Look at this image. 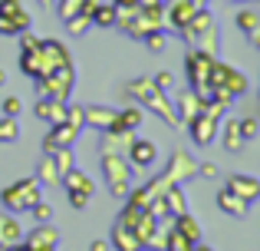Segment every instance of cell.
Masks as SVG:
<instances>
[{
	"instance_id": "18",
	"label": "cell",
	"mask_w": 260,
	"mask_h": 251,
	"mask_svg": "<svg viewBox=\"0 0 260 251\" xmlns=\"http://www.w3.org/2000/svg\"><path fill=\"white\" fill-rule=\"evenodd\" d=\"M66 109H70V103H59V99H46V96H40V103L33 106L37 119H40V123H50V126L66 123Z\"/></svg>"
},
{
	"instance_id": "39",
	"label": "cell",
	"mask_w": 260,
	"mask_h": 251,
	"mask_svg": "<svg viewBox=\"0 0 260 251\" xmlns=\"http://www.w3.org/2000/svg\"><path fill=\"white\" fill-rule=\"evenodd\" d=\"M142 40H145V46L152 53H161V50H165V33H161V30H148Z\"/></svg>"
},
{
	"instance_id": "26",
	"label": "cell",
	"mask_w": 260,
	"mask_h": 251,
	"mask_svg": "<svg viewBox=\"0 0 260 251\" xmlns=\"http://www.w3.org/2000/svg\"><path fill=\"white\" fill-rule=\"evenodd\" d=\"M221 142H224V149L228 152H244V135H241V126H237V119H221Z\"/></svg>"
},
{
	"instance_id": "7",
	"label": "cell",
	"mask_w": 260,
	"mask_h": 251,
	"mask_svg": "<svg viewBox=\"0 0 260 251\" xmlns=\"http://www.w3.org/2000/svg\"><path fill=\"white\" fill-rule=\"evenodd\" d=\"M102 175H106L109 192L115 199H125L128 188H132V162H125V155L102 152Z\"/></svg>"
},
{
	"instance_id": "16",
	"label": "cell",
	"mask_w": 260,
	"mask_h": 251,
	"mask_svg": "<svg viewBox=\"0 0 260 251\" xmlns=\"http://www.w3.org/2000/svg\"><path fill=\"white\" fill-rule=\"evenodd\" d=\"M76 135H79V129H76V126H70V123L50 126V132H46V139H43V152H46V155H53L56 149L73 146V142H76Z\"/></svg>"
},
{
	"instance_id": "35",
	"label": "cell",
	"mask_w": 260,
	"mask_h": 251,
	"mask_svg": "<svg viewBox=\"0 0 260 251\" xmlns=\"http://www.w3.org/2000/svg\"><path fill=\"white\" fill-rule=\"evenodd\" d=\"M56 13L63 20H70V17H76V13H83V7H86V0H56Z\"/></svg>"
},
{
	"instance_id": "44",
	"label": "cell",
	"mask_w": 260,
	"mask_h": 251,
	"mask_svg": "<svg viewBox=\"0 0 260 251\" xmlns=\"http://www.w3.org/2000/svg\"><path fill=\"white\" fill-rule=\"evenodd\" d=\"M112 245H109V241H102V238H95L92 245H89V251H109Z\"/></svg>"
},
{
	"instance_id": "32",
	"label": "cell",
	"mask_w": 260,
	"mask_h": 251,
	"mask_svg": "<svg viewBox=\"0 0 260 251\" xmlns=\"http://www.w3.org/2000/svg\"><path fill=\"white\" fill-rule=\"evenodd\" d=\"M89 17H92V26H115V4H102L99 0Z\"/></svg>"
},
{
	"instance_id": "37",
	"label": "cell",
	"mask_w": 260,
	"mask_h": 251,
	"mask_svg": "<svg viewBox=\"0 0 260 251\" xmlns=\"http://www.w3.org/2000/svg\"><path fill=\"white\" fill-rule=\"evenodd\" d=\"M237 126H241V135H244V142L257 139V132H260V123H257L254 116H244V119H237Z\"/></svg>"
},
{
	"instance_id": "8",
	"label": "cell",
	"mask_w": 260,
	"mask_h": 251,
	"mask_svg": "<svg viewBox=\"0 0 260 251\" xmlns=\"http://www.w3.org/2000/svg\"><path fill=\"white\" fill-rule=\"evenodd\" d=\"M73 86H76V70H73V63H70V66H56V70H50L46 76H40V79H37L40 96H46V99H59V103H70Z\"/></svg>"
},
{
	"instance_id": "43",
	"label": "cell",
	"mask_w": 260,
	"mask_h": 251,
	"mask_svg": "<svg viewBox=\"0 0 260 251\" xmlns=\"http://www.w3.org/2000/svg\"><path fill=\"white\" fill-rule=\"evenodd\" d=\"M142 10H152V7H165V0H139Z\"/></svg>"
},
{
	"instance_id": "15",
	"label": "cell",
	"mask_w": 260,
	"mask_h": 251,
	"mask_svg": "<svg viewBox=\"0 0 260 251\" xmlns=\"http://www.w3.org/2000/svg\"><path fill=\"white\" fill-rule=\"evenodd\" d=\"M23 245L30 251H56L59 245V232L46 221V225H37L30 235H23Z\"/></svg>"
},
{
	"instance_id": "50",
	"label": "cell",
	"mask_w": 260,
	"mask_h": 251,
	"mask_svg": "<svg viewBox=\"0 0 260 251\" xmlns=\"http://www.w3.org/2000/svg\"><path fill=\"white\" fill-rule=\"evenodd\" d=\"M237 4H244V0H237Z\"/></svg>"
},
{
	"instance_id": "31",
	"label": "cell",
	"mask_w": 260,
	"mask_h": 251,
	"mask_svg": "<svg viewBox=\"0 0 260 251\" xmlns=\"http://www.w3.org/2000/svg\"><path fill=\"white\" fill-rule=\"evenodd\" d=\"M161 251H194V241L184 238L178 228H168L165 232V245H161Z\"/></svg>"
},
{
	"instance_id": "23",
	"label": "cell",
	"mask_w": 260,
	"mask_h": 251,
	"mask_svg": "<svg viewBox=\"0 0 260 251\" xmlns=\"http://www.w3.org/2000/svg\"><path fill=\"white\" fill-rule=\"evenodd\" d=\"M201 109H204V99L198 96L194 90L178 93V109H175V113H178V119H181V126H188V123H191V119H194Z\"/></svg>"
},
{
	"instance_id": "20",
	"label": "cell",
	"mask_w": 260,
	"mask_h": 251,
	"mask_svg": "<svg viewBox=\"0 0 260 251\" xmlns=\"http://www.w3.org/2000/svg\"><path fill=\"white\" fill-rule=\"evenodd\" d=\"M115 113L119 109H109V106H83V123L89 129H99V132H109L115 123Z\"/></svg>"
},
{
	"instance_id": "40",
	"label": "cell",
	"mask_w": 260,
	"mask_h": 251,
	"mask_svg": "<svg viewBox=\"0 0 260 251\" xmlns=\"http://www.w3.org/2000/svg\"><path fill=\"white\" fill-rule=\"evenodd\" d=\"M20 113H23V103H20L17 96H7L4 99V116H13V119H17Z\"/></svg>"
},
{
	"instance_id": "45",
	"label": "cell",
	"mask_w": 260,
	"mask_h": 251,
	"mask_svg": "<svg viewBox=\"0 0 260 251\" xmlns=\"http://www.w3.org/2000/svg\"><path fill=\"white\" fill-rule=\"evenodd\" d=\"M115 7H139V0H112Z\"/></svg>"
},
{
	"instance_id": "13",
	"label": "cell",
	"mask_w": 260,
	"mask_h": 251,
	"mask_svg": "<svg viewBox=\"0 0 260 251\" xmlns=\"http://www.w3.org/2000/svg\"><path fill=\"white\" fill-rule=\"evenodd\" d=\"M194 10H198L194 0H165V26H172V30L181 33L184 26L191 23Z\"/></svg>"
},
{
	"instance_id": "21",
	"label": "cell",
	"mask_w": 260,
	"mask_h": 251,
	"mask_svg": "<svg viewBox=\"0 0 260 251\" xmlns=\"http://www.w3.org/2000/svg\"><path fill=\"white\" fill-rule=\"evenodd\" d=\"M142 123H145V109L135 103V106H125V109L115 113V123H112L109 132H135Z\"/></svg>"
},
{
	"instance_id": "47",
	"label": "cell",
	"mask_w": 260,
	"mask_h": 251,
	"mask_svg": "<svg viewBox=\"0 0 260 251\" xmlns=\"http://www.w3.org/2000/svg\"><path fill=\"white\" fill-rule=\"evenodd\" d=\"M37 4H40V7H53V4H56V0H37Z\"/></svg>"
},
{
	"instance_id": "36",
	"label": "cell",
	"mask_w": 260,
	"mask_h": 251,
	"mask_svg": "<svg viewBox=\"0 0 260 251\" xmlns=\"http://www.w3.org/2000/svg\"><path fill=\"white\" fill-rule=\"evenodd\" d=\"M89 26H92V17H89V13H76V17L66 20V30H70L73 37H83Z\"/></svg>"
},
{
	"instance_id": "11",
	"label": "cell",
	"mask_w": 260,
	"mask_h": 251,
	"mask_svg": "<svg viewBox=\"0 0 260 251\" xmlns=\"http://www.w3.org/2000/svg\"><path fill=\"white\" fill-rule=\"evenodd\" d=\"M217 129H221V119H217L214 113H208V109H201V113H198V116L188 123L191 142H194V146H201V149H208L211 142L217 139Z\"/></svg>"
},
{
	"instance_id": "41",
	"label": "cell",
	"mask_w": 260,
	"mask_h": 251,
	"mask_svg": "<svg viewBox=\"0 0 260 251\" xmlns=\"http://www.w3.org/2000/svg\"><path fill=\"white\" fill-rule=\"evenodd\" d=\"M155 86H158V90H172V86H175V76H172V73H158V76H155Z\"/></svg>"
},
{
	"instance_id": "12",
	"label": "cell",
	"mask_w": 260,
	"mask_h": 251,
	"mask_svg": "<svg viewBox=\"0 0 260 251\" xmlns=\"http://www.w3.org/2000/svg\"><path fill=\"white\" fill-rule=\"evenodd\" d=\"M198 175V159L188 152V149H175L172 159H168V169H165V179L172 185H181V182L194 179Z\"/></svg>"
},
{
	"instance_id": "27",
	"label": "cell",
	"mask_w": 260,
	"mask_h": 251,
	"mask_svg": "<svg viewBox=\"0 0 260 251\" xmlns=\"http://www.w3.org/2000/svg\"><path fill=\"white\" fill-rule=\"evenodd\" d=\"M172 228H178V232H181L184 238H191L194 245L201 241V235H204V232H201V225H198V218H194L191 212H181V215H175V218H172Z\"/></svg>"
},
{
	"instance_id": "29",
	"label": "cell",
	"mask_w": 260,
	"mask_h": 251,
	"mask_svg": "<svg viewBox=\"0 0 260 251\" xmlns=\"http://www.w3.org/2000/svg\"><path fill=\"white\" fill-rule=\"evenodd\" d=\"M37 179H40V185H59V172H56V162H53V155H46L43 152V159H40V165H37Z\"/></svg>"
},
{
	"instance_id": "2",
	"label": "cell",
	"mask_w": 260,
	"mask_h": 251,
	"mask_svg": "<svg viewBox=\"0 0 260 251\" xmlns=\"http://www.w3.org/2000/svg\"><path fill=\"white\" fill-rule=\"evenodd\" d=\"M70 63H73V57L59 40H40L30 50H20V70L33 79L46 76V73L56 70V66H70Z\"/></svg>"
},
{
	"instance_id": "17",
	"label": "cell",
	"mask_w": 260,
	"mask_h": 251,
	"mask_svg": "<svg viewBox=\"0 0 260 251\" xmlns=\"http://www.w3.org/2000/svg\"><path fill=\"white\" fill-rule=\"evenodd\" d=\"M224 188H231L234 195H241L244 202H257V199H260V182H257V175L231 172V175H228V185H224Z\"/></svg>"
},
{
	"instance_id": "33",
	"label": "cell",
	"mask_w": 260,
	"mask_h": 251,
	"mask_svg": "<svg viewBox=\"0 0 260 251\" xmlns=\"http://www.w3.org/2000/svg\"><path fill=\"white\" fill-rule=\"evenodd\" d=\"M53 162H56V172H59V179H63V175L70 172L73 165H76V155H73V146H66V149H56V152H53Z\"/></svg>"
},
{
	"instance_id": "24",
	"label": "cell",
	"mask_w": 260,
	"mask_h": 251,
	"mask_svg": "<svg viewBox=\"0 0 260 251\" xmlns=\"http://www.w3.org/2000/svg\"><path fill=\"white\" fill-rule=\"evenodd\" d=\"M23 241V228H20V218L13 212H0V245L10 248Z\"/></svg>"
},
{
	"instance_id": "48",
	"label": "cell",
	"mask_w": 260,
	"mask_h": 251,
	"mask_svg": "<svg viewBox=\"0 0 260 251\" xmlns=\"http://www.w3.org/2000/svg\"><path fill=\"white\" fill-rule=\"evenodd\" d=\"M4 83H7V73H4V70H0V86H4Z\"/></svg>"
},
{
	"instance_id": "22",
	"label": "cell",
	"mask_w": 260,
	"mask_h": 251,
	"mask_svg": "<svg viewBox=\"0 0 260 251\" xmlns=\"http://www.w3.org/2000/svg\"><path fill=\"white\" fill-rule=\"evenodd\" d=\"M217 208H221L224 215H231V218H247L250 202H244L241 195H234L231 188H221V192H217Z\"/></svg>"
},
{
	"instance_id": "4",
	"label": "cell",
	"mask_w": 260,
	"mask_h": 251,
	"mask_svg": "<svg viewBox=\"0 0 260 251\" xmlns=\"http://www.w3.org/2000/svg\"><path fill=\"white\" fill-rule=\"evenodd\" d=\"M211 96H217V99H224V103H234L237 96H244L247 93V76H244L241 70H234V66H228V63H221V60L214 57V63H211Z\"/></svg>"
},
{
	"instance_id": "9",
	"label": "cell",
	"mask_w": 260,
	"mask_h": 251,
	"mask_svg": "<svg viewBox=\"0 0 260 251\" xmlns=\"http://www.w3.org/2000/svg\"><path fill=\"white\" fill-rule=\"evenodd\" d=\"M59 185L66 188V195H70V205H73V208H86L89 199H92V192H95V182L89 179L86 172H79L76 165H73L70 172L59 179Z\"/></svg>"
},
{
	"instance_id": "49",
	"label": "cell",
	"mask_w": 260,
	"mask_h": 251,
	"mask_svg": "<svg viewBox=\"0 0 260 251\" xmlns=\"http://www.w3.org/2000/svg\"><path fill=\"white\" fill-rule=\"evenodd\" d=\"M0 251H7V248H4V245H0Z\"/></svg>"
},
{
	"instance_id": "42",
	"label": "cell",
	"mask_w": 260,
	"mask_h": 251,
	"mask_svg": "<svg viewBox=\"0 0 260 251\" xmlns=\"http://www.w3.org/2000/svg\"><path fill=\"white\" fill-rule=\"evenodd\" d=\"M198 175H204V179H214V175H217V165H214V162H198Z\"/></svg>"
},
{
	"instance_id": "46",
	"label": "cell",
	"mask_w": 260,
	"mask_h": 251,
	"mask_svg": "<svg viewBox=\"0 0 260 251\" xmlns=\"http://www.w3.org/2000/svg\"><path fill=\"white\" fill-rule=\"evenodd\" d=\"M194 251H214V248H208V245H201V241H198V245H194Z\"/></svg>"
},
{
	"instance_id": "14",
	"label": "cell",
	"mask_w": 260,
	"mask_h": 251,
	"mask_svg": "<svg viewBox=\"0 0 260 251\" xmlns=\"http://www.w3.org/2000/svg\"><path fill=\"white\" fill-rule=\"evenodd\" d=\"M128 162H132V169H152L155 159H158V146H155L152 139H132V146L125 149Z\"/></svg>"
},
{
	"instance_id": "6",
	"label": "cell",
	"mask_w": 260,
	"mask_h": 251,
	"mask_svg": "<svg viewBox=\"0 0 260 251\" xmlns=\"http://www.w3.org/2000/svg\"><path fill=\"white\" fill-rule=\"evenodd\" d=\"M211 63L214 57L204 50H188L184 53V76H188V86L198 93L201 99H211Z\"/></svg>"
},
{
	"instance_id": "3",
	"label": "cell",
	"mask_w": 260,
	"mask_h": 251,
	"mask_svg": "<svg viewBox=\"0 0 260 251\" xmlns=\"http://www.w3.org/2000/svg\"><path fill=\"white\" fill-rule=\"evenodd\" d=\"M181 37L188 40V43H194V50H204V53H211V57H217V43H221V26H217L214 13H211L208 7H198L194 17H191V23L181 30Z\"/></svg>"
},
{
	"instance_id": "38",
	"label": "cell",
	"mask_w": 260,
	"mask_h": 251,
	"mask_svg": "<svg viewBox=\"0 0 260 251\" xmlns=\"http://www.w3.org/2000/svg\"><path fill=\"white\" fill-rule=\"evenodd\" d=\"M30 212H33V218H37V225H46V221H53V205H50V202H43V199H40L37 205L30 208Z\"/></svg>"
},
{
	"instance_id": "5",
	"label": "cell",
	"mask_w": 260,
	"mask_h": 251,
	"mask_svg": "<svg viewBox=\"0 0 260 251\" xmlns=\"http://www.w3.org/2000/svg\"><path fill=\"white\" fill-rule=\"evenodd\" d=\"M40 199H43V188H40V179H37V175H23V179L10 182V185L0 192V205H4L7 212H13V215L30 212Z\"/></svg>"
},
{
	"instance_id": "28",
	"label": "cell",
	"mask_w": 260,
	"mask_h": 251,
	"mask_svg": "<svg viewBox=\"0 0 260 251\" xmlns=\"http://www.w3.org/2000/svg\"><path fill=\"white\" fill-rule=\"evenodd\" d=\"M161 202H165V208H168V215H181V212H188V205H184V192H181V185H168L165 192H161Z\"/></svg>"
},
{
	"instance_id": "34",
	"label": "cell",
	"mask_w": 260,
	"mask_h": 251,
	"mask_svg": "<svg viewBox=\"0 0 260 251\" xmlns=\"http://www.w3.org/2000/svg\"><path fill=\"white\" fill-rule=\"evenodd\" d=\"M20 139V123L13 116H0V142H17Z\"/></svg>"
},
{
	"instance_id": "25",
	"label": "cell",
	"mask_w": 260,
	"mask_h": 251,
	"mask_svg": "<svg viewBox=\"0 0 260 251\" xmlns=\"http://www.w3.org/2000/svg\"><path fill=\"white\" fill-rule=\"evenodd\" d=\"M237 26H241L244 37L250 40V46H257V50H260V13L250 10V7H244V10L237 13Z\"/></svg>"
},
{
	"instance_id": "1",
	"label": "cell",
	"mask_w": 260,
	"mask_h": 251,
	"mask_svg": "<svg viewBox=\"0 0 260 251\" xmlns=\"http://www.w3.org/2000/svg\"><path fill=\"white\" fill-rule=\"evenodd\" d=\"M125 93H128V96H135V103H139L142 109H152V116H158L168 129H178V126H181V119H178V113H175L172 96H168L165 90H158L152 76H135V79H128V83H125Z\"/></svg>"
},
{
	"instance_id": "19",
	"label": "cell",
	"mask_w": 260,
	"mask_h": 251,
	"mask_svg": "<svg viewBox=\"0 0 260 251\" xmlns=\"http://www.w3.org/2000/svg\"><path fill=\"white\" fill-rule=\"evenodd\" d=\"M109 245H112L115 251H145V245H142V238L135 235V228L122 225V221H115L112 235H109Z\"/></svg>"
},
{
	"instance_id": "10",
	"label": "cell",
	"mask_w": 260,
	"mask_h": 251,
	"mask_svg": "<svg viewBox=\"0 0 260 251\" xmlns=\"http://www.w3.org/2000/svg\"><path fill=\"white\" fill-rule=\"evenodd\" d=\"M30 30V13L20 0H0V33L13 37V33Z\"/></svg>"
},
{
	"instance_id": "30",
	"label": "cell",
	"mask_w": 260,
	"mask_h": 251,
	"mask_svg": "<svg viewBox=\"0 0 260 251\" xmlns=\"http://www.w3.org/2000/svg\"><path fill=\"white\" fill-rule=\"evenodd\" d=\"M135 132H106V146L102 152H115V155H125V149L132 146Z\"/></svg>"
}]
</instances>
